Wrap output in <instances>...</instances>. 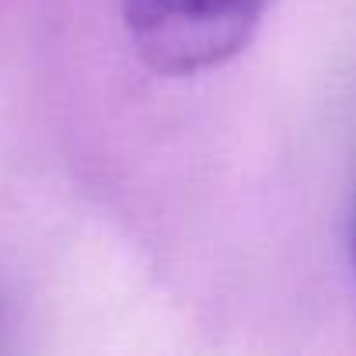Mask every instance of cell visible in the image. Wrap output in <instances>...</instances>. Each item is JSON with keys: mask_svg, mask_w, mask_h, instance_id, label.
I'll return each mask as SVG.
<instances>
[{"mask_svg": "<svg viewBox=\"0 0 356 356\" xmlns=\"http://www.w3.org/2000/svg\"><path fill=\"white\" fill-rule=\"evenodd\" d=\"M269 0H122L126 35L161 77L224 67L255 39Z\"/></svg>", "mask_w": 356, "mask_h": 356, "instance_id": "obj_1", "label": "cell"}, {"mask_svg": "<svg viewBox=\"0 0 356 356\" xmlns=\"http://www.w3.org/2000/svg\"><path fill=\"white\" fill-rule=\"evenodd\" d=\"M353 259H356V231H353Z\"/></svg>", "mask_w": 356, "mask_h": 356, "instance_id": "obj_2", "label": "cell"}]
</instances>
